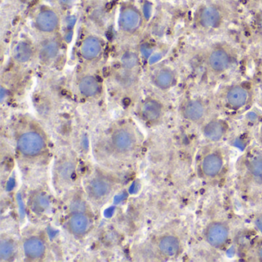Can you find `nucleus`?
Returning a JSON list of instances; mask_svg holds the SVG:
<instances>
[{"instance_id":"7ed1b4c3","label":"nucleus","mask_w":262,"mask_h":262,"mask_svg":"<svg viewBox=\"0 0 262 262\" xmlns=\"http://www.w3.org/2000/svg\"><path fill=\"white\" fill-rule=\"evenodd\" d=\"M231 56L223 49H217L210 53L208 65L211 70L217 73H223L231 65Z\"/></svg>"},{"instance_id":"a211bd4d","label":"nucleus","mask_w":262,"mask_h":262,"mask_svg":"<svg viewBox=\"0 0 262 262\" xmlns=\"http://www.w3.org/2000/svg\"><path fill=\"white\" fill-rule=\"evenodd\" d=\"M90 221L86 216L82 214H76L70 221V227L75 234H80L85 232L89 227Z\"/></svg>"},{"instance_id":"b1692460","label":"nucleus","mask_w":262,"mask_h":262,"mask_svg":"<svg viewBox=\"0 0 262 262\" xmlns=\"http://www.w3.org/2000/svg\"><path fill=\"white\" fill-rule=\"evenodd\" d=\"M50 205V201L47 196L43 194H38L35 197L33 202V208L36 212H42Z\"/></svg>"},{"instance_id":"39448f33","label":"nucleus","mask_w":262,"mask_h":262,"mask_svg":"<svg viewBox=\"0 0 262 262\" xmlns=\"http://www.w3.org/2000/svg\"><path fill=\"white\" fill-rule=\"evenodd\" d=\"M140 24V14L134 9H125L121 13L120 18H119V25L124 31H135L139 28Z\"/></svg>"},{"instance_id":"ddd939ff","label":"nucleus","mask_w":262,"mask_h":262,"mask_svg":"<svg viewBox=\"0 0 262 262\" xmlns=\"http://www.w3.org/2000/svg\"><path fill=\"white\" fill-rule=\"evenodd\" d=\"M159 249L165 255L173 257L180 249V242L174 236H165L159 242Z\"/></svg>"},{"instance_id":"6e6552de","label":"nucleus","mask_w":262,"mask_h":262,"mask_svg":"<svg viewBox=\"0 0 262 262\" xmlns=\"http://www.w3.org/2000/svg\"><path fill=\"white\" fill-rule=\"evenodd\" d=\"M226 99L228 105H231L233 108H242L248 102V91L239 85L233 86L227 93Z\"/></svg>"},{"instance_id":"6ab92c4d","label":"nucleus","mask_w":262,"mask_h":262,"mask_svg":"<svg viewBox=\"0 0 262 262\" xmlns=\"http://www.w3.org/2000/svg\"><path fill=\"white\" fill-rule=\"evenodd\" d=\"M59 45L55 41L47 42L41 49L39 56L44 62L52 60L57 56L59 53Z\"/></svg>"},{"instance_id":"20e7f679","label":"nucleus","mask_w":262,"mask_h":262,"mask_svg":"<svg viewBox=\"0 0 262 262\" xmlns=\"http://www.w3.org/2000/svg\"><path fill=\"white\" fill-rule=\"evenodd\" d=\"M223 165V158L221 155L217 153H211L207 155L202 160V172L207 177H215L222 171Z\"/></svg>"},{"instance_id":"2f4dec72","label":"nucleus","mask_w":262,"mask_h":262,"mask_svg":"<svg viewBox=\"0 0 262 262\" xmlns=\"http://www.w3.org/2000/svg\"><path fill=\"white\" fill-rule=\"evenodd\" d=\"M260 30H261V32H262V16L260 19Z\"/></svg>"},{"instance_id":"4468645a","label":"nucleus","mask_w":262,"mask_h":262,"mask_svg":"<svg viewBox=\"0 0 262 262\" xmlns=\"http://www.w3.org/2000/svg\"><path fill=\"white\" fill-rule=\"evenodd\" d=\"M142 114L146 120H157L162 114V106L156 101H146L142 105Z\"/></svg>"},{"instance_id":"f03ea898","label":"nucleus","mask_w":262,"mask_h":262,"mask_svg":"<svg viewBox=\"0 0 262 262\" xmlns=\"http://www.w3.org/2000/svg\"><path fill=\"white\" fill-rule=\"evenodd\" d=\"M44 142L37 133H28L23 135L18 141V148L27 156H35L42 151Z\"/></svg>"},{"instance_id":"9d476101","label":"nucleus","mask_w":262,"mask_h":262,"mask_svg":"<svg viewBox=\"0 0 262 262\" xmlns=\"http://www.w3.org/2000/svg\"><path fill=\"white\" fill-rule=\"evenodd\" d=\"M221 21L220 13L214 7H205L199 14V22L205 28H215L220 24Z\"/></svg>"},{"instance_id":"f3484780","label":"nucleus","mask_w":262,"mask_h":262,"mask_svg":"<svg viewBox=\"0 0 262 262\" xmlns=\"http://www.w3.org/2000/svg\"><path fill=\"white\" fill-rule=\"evenodd\" d=\"M99 83L93 76H86L81 80L79 90L85 96H93L99 92Z\"/></svg>"},{"instance_id":"aec40b11","label":"nucleus","mask_w":262,"mask_h":262,"mask_svg":"<svg viewBox=\"0 0 262 262\" xmlns=\"http://www.w3.org/2000/svg\"><path fill=\"white\" fill-rule=\"evenodd\" d=\"M110 191V185L102 179H95L90 185V191L96 198H102L106 195Z\"/></svg>"},{"instance_id":"2eb2a0df","label":"nucleus","mask_w":262,"mask_h":262,"mask_svg":"<svg viewBox=\"0 0 262 262\" xmlns=\"http://www.w3.org/2000/svg\"><path fill=\"white\" fill-rule=\"evenodd\" d=\"M174 76L169 69H162L155 76V83L159 88L166 90L174 83Z\"/></svg>"},{"instance_id":"bb28decb","label":"nucleus","mask_w":262,"mask_h":262,"mask_svg":"<svg viewBox=\"0 0 262 262\" xmlns=\"http://www.w3.org/2000/svg\"><path fill=\"white\" fill-rule=\"evenodd\" d=\"M85 209H86V206H85V203L81 200H75L70 205V211L74 214H82L85 212Z\"/></svg>"},{"instance_id":"cd10ccee","label":"nucleus","mask_w":262,"mask_h":262,"mask_svg":"<svg viewBox=\"0 0 262 262\" xmlns=\"http://www.w3.org/2000/svg\"><path fill=\"white\" fill-rule=\"evenodd\" d=\"M118 81L122 85L128 86V85H132L134 82L135 77L133 76V75L129 74V73H121L118 76Z\"/></svg>"},{"instance_id":"a878e982","label":"nucleus","mask_w":262,"mask_h":262,"mask_svg":"<svg viewBox=\"0 0 262 262\" xmlns=\"http://www.w3.org/2000/svg\"><path fill=\"white\" fill-rule=\"evenodd\" d=\"M75 171V167L71 162L63 164L60 168V174L63 179H68L71 178Z\"/></svg>"},{"instance_id":"f8f14e48","label":"nucleus","mask_w":262,"mask_h":262,"mask_svg":"<svg viewBox=\"0 0 262 262\" xmlns=\"http://www.w3.org/2000/svg\"><path fill=\"white\" fill-rule=\"evenodd\" d=\"M101 51H102V45H101L100 41L96 38H87L82 42L81 53L85 59H95L99 56Z\"/></svg>"},{"instance_id":"5701e85b","label":"nucleus","mask_w":262,"mask_h":262,"mask_svg":"<svg viewBox=\"0 0 262 262\" xmlns=\"http://www.w3.org/2000/svg\"><path fill=\"white\" fill-rule=\"evenodd\" d=\"M121 62H122V67L124 68L130 70L137 66L139 59H138L137 55L136 53H133V52H127L122 56Z\"/></svg>"},{"instance_id":"c85d7f7f","label":"nucleus","mask_w":262,"mask_h":262,"mask_svg":"<svg viewBox=\"0 0 262 262\" xmlns=\"http://www.w3.org/2000/svg\"><path fill=\"white\" fill-rule=\"evenodd\" d=\"M255 225L257 229L262 232V214H260V215H259L258 217H257V219H256Z\"/></svg>"},{"instance_id":"412c9836","label":"nucleus","mask_w":262,"mask_h":262,"mask_svg":"<svg viewBox=\"0 0 262 262\" xmlns=\"http://www.w3.org/2000/svg\"><path fill=\"white\" fill-rule=\"evenodd\" d=\"M15 59L19 62H26L30 60L32 56V50L30 46L26 42H19L13 52Z\"/></svg>"},{"instance_id":"473e14b6","label":"nucleus","mask_w":262,"mask_h":262,"mask_svg":"<svg viewBox=\"0 0 262 262\" xmlns=\"http://www.w3.org/2000/svg\"><path fill=\"white\" fill-rule=\"evenodd\" d=\"M261 139H262V132H261Z\"/></svg>"},{"instance_id":"f257e3e1","label":"nucleus","mask_w":262,"mask_h":262,"mask_svg":"<svg viewBox=\"0 0 262 262\" xmlns=\"http://www.w3.org/2000/svg\"><path fill=\"white\" fill-rule=\"evenodd\" d=\"M205 237L208 245L213 248H222L228 242L229 228L224 222H211L207 226Z\"/></svg>"},{"instance_id":"c756f323","label":"nucleus","mask_w":262,"mask_h":262,"mask_svg":"<svg viewBox=\"0 0 262 262\" xmlns=\"http://www.w3.org/2000/svg\"><path fill=\"white\" fill-rule=\"evenodd\" d=\"M72 1H73V0H59V2H60V4H62V5H68Z\"/></svg>"},{"instance_id":"393cba45","label":"nucleus","mask_w":262,"mask_h":262,"mask_svg":"<svg viewBox=\"0 0 262 262\" xmlns=\"http://www.w3.org/2000/svg\"><path fill=\"white\" fill-rule=\"evenodd\" d=\"M14 251V246L10 241L4 240L0 245V256L3 259H7L11 257Z\"/></svg>"},{"instance_id":"1a4fd4ad","label":"nucleus","mask_w":262,"mask_h":262,"mask_svg":"<svg viewBox=\"0 0 262 262\" xmlns=\"http://www.w3.org/2000/svg\"><path fill=\"white\" fill-rule=\"evenodd\" d=\"M226 125L221 120H213L203 128V134L211 142H217L222 139L226 133Z\"/></svg>"},{"instance_id":"7c9ffc66","label":"nucleus","mask_w":262,"mask_h":262,"mask_svg":"<svg viewBox=\"0 0 262 262\" xmlns=\"http://www.w3.org/2000/svg\"><path fill=\"white\" fill-rule=\"evenodd\" d=\"M257 254H258L259 259H260V260H262V247H260V249L258 250Z\"/></svg>"},{"instance_id":"4be33fe9","label":"nucleus","mask_w":262,"mask_h":262,"mask_svg":"<svg viewBox=\"0 0 262 262\" xmlns=\"http://www.w3.org/2000/svg\"><path fill=\"white\" fill-rule=\"evenodd\" d=\"M248 170L254 180L262 182V157H256L250 161Z\"/></svg>"},{"instance_id":"dca6fc26","label":"nucleus","mask_w":262,"mask_h":262,"mask_svg":"<svg viewBox=\"0 0 262 262\" xmlns=\"http://www.w3.org/2000/svg\"><path fill=\"white\" fill-rule=\"evenodd\" d=\"M44 245L39 239L32 237L26 242L24 245L25 253L28 257L31 258L40 257L44 253Z\"/></svg>"},{"instance_id":"423d86ee","label":"nucleus","mask_w":262,"mask_h":262,"mask_svg":"<svg viewBox=\"0 0 262 262\" xmlns=\"http://www.w3.org/2000/svg\"><path fill=\"white\" fill-rule=\"evenodd\" d=\"M59 24V18L52 10L41 12L36 19L37 28L42 32L50 33L54 31Z\"/></svg>"},{"instance_id":"0eeeda50","label":"nucleus","mask_w":262,"mask_h":262,"mask_svg":"<svg viewBox=\"0 0 262 262\" xmlns=\"http://www.w3.org/2000/svg\"><path fill=\"white\" fill-rule=\"evenodd\" d=\"M205 114V105L199 100L188 101L182 108L184 117L191 122H199L204 117Z\"/></svg>"},{"instance_id":"9b49d317","label":"nucleus","mask_w":262,"mask_h":262,"mask_svg":"<svg viewBox=\"0 0 262 262\" xmlns=\"http://www.w3.org/2000/svg\"><path fill=\"white\" fill-rule=\"evenodd\" d=\"M113 143L115 148L119 151H129L135 143L133 135L125 129L116 132L113 136Z\"/></svg>"}]
</instances>
